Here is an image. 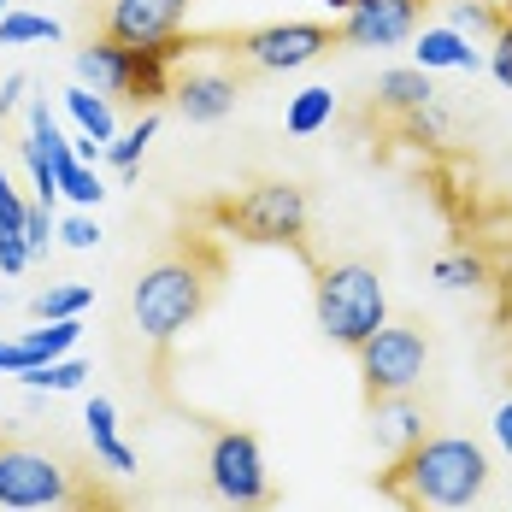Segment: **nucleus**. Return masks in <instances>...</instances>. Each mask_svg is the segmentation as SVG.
Wrapping results in <instances>:
<instances>
[{"label": "nucleus", "mask_w": 512, "mask_h": 512, "mask_svg": "<svg viewBox=\"0 0 512 512\" xmlns=\"http://www.w3.org/2000/svg\"><path fill=\"white\" fill-rule=\"evenodd\" d=\"M377 489L407 512H465L489 489V454L471 436H418L389 460Z\"/></svg>", "instance_id": "obj_1"}, {"label": "nucleus", "mask_w": 512, "mask_h": 512, "mask_svg": "<svg viewBox=\"0 0 512 512\" xmlns=\"http://www.w3.org/2000/svg\"><path fill=\"white\" fill-rule=\"evenodd\" d=\"M218 277H224V254H218L212 242H201V236H189L183 248L159 254L154 265L136 277V289H130L136 330H142L154 348H171V342L206 312Z\"/></svg>", "instance_id": "obj_2"}, {"label": "nucleus", "mask_w": 512, "mask_h": 512, "mask_svg": "<svg viewBox=\"0 0 512 512\" xmlns=\"http://www.w3.org/2000/svg\"><path fill=\"white\" fill-rule=\"evenodd\" d=\"M183 53H195L189 36H183L177 48H159V53L118 48V42L95 36L89 48H77L71 71H77V83H83V89H95V95H106V101H136L142 112H154V106L171 95V71H177V59H183Z\"/></svg>", "instance_id": "obj_3"}, {"label": "nucleus", "mask_w": 512, "mask_h": 512, "mask_svg": "<svg viewBox=\"0 0 512 512\" xmlns=\"http://www.w3.org/2000/svg\"><path fill=\"white\" fill-rule=\"evenodd\" d=\"M312 307H318V330L336 342V348H359L365 336H377L389 324V295H383V277L359 259L342 265H318V283H312Z\"/></svg>", "instance_id": "obj_4"}, {"label": "nucleus", "mask_w": 512, "mask_h": 512, "mask_svg": "<svg viewBox=\"0 0 512 512\" xmlns=\"http://www.w3.org/2000/svg\"><path fill=\"white\" fill-rule=\"evenodd\" d=\"M224 236L254 242V248H301L307 254V189L289 177H265L254 189L212 206Z\"/></svg>", "instance_id": "obj_5"}, {"label": "nucleus", "mask_w": 512, "mask_h": 512, "mask_svg": "<svg viewBox=\"0 0 512 512\" xmlns=\"http://www.w3.org/2000/svg\"><path fill=\"white\" fill-rule=\"evenodd\" d=\"M89 489L77 471L30 442H0V512H77Z\"/></svg>", "instance_id": "obj_6"}, {"label": "nucleus", "mask_w": 512, "mask_h": 512, "mask_svg": "<svg viewBox=\"0 0 512 512\" xmlns=\"http://www.w3.org/2000/svg\"><path fill=\"white\" fill-rule=\"evenodd\" d=\"M354 354H359V377H365V401H389V395L418 389V377L430 365V342H424L418 324H383Z\"/></svg>", "instance_id": "obj_7"}, {"label": "nucleus", "mask_w": 512, "mask_h": 512, "mask_svg": "<svg viewBox=\"0 0 512 512\" xmlns=\"http://www.w3.org/2000/svg\"><path fill=\"white\" fill-rule=\"evenodd\" d=\"M206 483H212V495L224 507H236V512L271 507V471H265V454H259V436L218 430L212 454H206Z\"/></svg>", "instance_id": "obj_8"}, {"label": "nucleus", "mask_w": 512, "mask_h": 512, "mask_svg": "<svg viewBox=\"0 0 512 512\" xmlns=\"http://www.w3.org/2000/svg\"><path fill=\"white\" fill-rule=\"evenodd\" d=\"M330 48H336V30L330 24H301V18L259 24L248 36H236V59L254 65V71H301L312 59H324Z\"/></svg>", "instance_id": "obj_9"}, {"label": "nucleus", "mask_w": 512, "mask_h": 512, "mask_svg": "<svg viewBox=\"0 0 512 512\" xmlns=\"http://www.w3.org/2000/svg\"><path fill=\"white\" fill-rule=\"evenodd\" d=\"M183 24H189V0H112L101 36L118 42V48L159 53L183 42Z\"/></svg>", "instance_id": "obj_10"}, {"label": "nucleus", "mask_w": 512, "mask_h": 512, "mask_svg": "<svg viewBox=\"0 0 512 512\" xmlns=\"http://www.w3.org/2000/svg\"><path fill=\"white\" fill-rule=\"evenodd\" d=\"M424 24V0H354L336 24V48H401Z\"/></svg>", "instance_id": "obj_11"}, {"label": "nucleus", "mask_w": 512, "mask_h": 512, "mask_svg": "<svg viewBox=\"0 0 512 512\" xmlns=\"http://www.w3.org/2000/svg\"><path fill=\"white\" fill-rule=\"evenodd\" d=\"M236 95H242V77L230 65H189V71H171L165 101L177 106L183 124H218L236 112Z\"/></svg>", "instance_id": "obj_12"}, {"label": "nucleus", "mask_w": 512, "mask_h": 512, "mask_svg": "<svg viewBox=\"0 0 512 512\" xmlns=\"http://www.w3.org/2000/svg\"><path fill=\"white\" fill-rule=\"evenodd\" d=\"M83 342V318H59L48 330H24V336H0V371L18 377V371H36L59 354H77Z\"/></svg>", "instance_id": "obj_13"}, {"label": "nucleus", "mask_w": 512, "mask_h": 512, "mask_svg": "<svg viewBox=\"0 0 512 512\" xmlns=\"http://www.w3.org/2000/svg\"><path fill=\"white\" fill-rule=\"evenodd\" d=\"M412 65L418 71H477L483 53L471 48V36H460L454 24H424L412 36Z\"/></svg>", "instance_id": "obj_14"}, {"label": "nucleus", "mask_w": 512, "mask_h": 512, "mask_svg": "<svg viewBox=\"0 0 512 512\" xmlns=\"http://www.w3.org/2000/svg\"><path fill=\"white\" fill-rule=\"evenodd\" d=\"M83 424H89V442H95V460L106 471H136V454L124 448V436H118V407L106 401V395H89V412H83Z\"/></svg>", "instance_id": "obj_15"}, {"label": "nucleus", "mask_w": 512, "mask_h": 512, "mask_svg": "<svg viewBox=\"0 0 512 512\" xmlns=\"http://www.w3.org/2000/svg\"><path fill=\"white\" fill-rule=\"evenodd\" d=\"M371 430H377V442L389 448V454H407L412 442L424 436V412L412 407L407 395H389V401H371Z\"/></svg>", "instance_id": "obj_16"}, {"label": "nucleus", "mask_w": 512, "mask_h": 512, "mask_svg": "<svg viewBox=\"0 0 512 512\" xmlns=\"http://www.w3.org/2000/svg\"><path fill=\"white\" fill-rule=\"evenodd\" d=\"M430 101H436V89H430V71H418V65H401V71L377 77V106L383 112H418Z\"/></svg>", "instance_id": "obj_17"}, {"label": "nucleus", "mask_w": 512, "mask_h": 512, "mask_svg": "<svg viewBox=\"0 0 512 512\" xmlns=\"http://www.w3.org/2000/svg\"><path fill=\"white\" fill-rule=\"evenodd\" d=\"M65 112H71V124H77L83 136H95L101 148L118 136V112H112V101L95 95V89H83V83H71V89H65Z\"/></svg>", "instance_id": "obj_18"}, {"label": "nucleus", "mask_w": 512, "mask_h": 512, "mask_svg": "<svg viewBox=\"0 0 512 512\" xmlns=\"http://www.w3.org/2000/svg\"><path fill=\"white\" fill-rule=\"evenodd\" d=\"M18 383H24L30 395H71V389L89 383V359L59 354V359H48V365H36V371H18Z\"/></svg>", "instance_id": "obj_19"}, {"label": "nucleus", "mask_w": 512, "mask_h": 512, "mask_svg": "<svg viewBox=\"0 0 512 512\" xmlns=\"http://www.w3.org/2000/svg\"><path fill=\"white\" fill-rule=\"evenodd\" d=\"M95 307V289L89 283H48L36 301H30V318L36 324H59V318H83Z\"/></svg>", "instance_id": "obj_20"}, {"label": "nucleus", "mask_w": 512, "mask_h": 512, "mask_svg": "<svg viewBox=\"0 0 512 512\" xmlns=\"http://www.w3.org/2000/svg\"><path fill=\"white\" fill-rule=\"evenodd\" d=\"M330 118H336V95H330L324 83H312V89H301V95L289 101V112H283V130H289V136H318Z\"/></svg>", "instance_id": "obj_21"}, {"label": "nucleus", "mask_w": 512, "mask_h": 512, "mask_svg": "<svg viewBox=\"0 0 512 512\" xmlns=\"http://www.w3.org/2000/svg\"><path fill=\"white\" fill-rule=\"evenodd\" d=\"M65 30H59V18L48 12H18V6H6V18H0V48H36V42H59Z\"/></svg>", "instance_id": "obj_22"}, {"label": "nucleus", "mask_w": 512, "mask_h": 512, "mask_svg": "<svg viewBox=\"0 0 512 512\" xmlns=\"http://www.w3.org/2000/svg\"><path fill=\"white\" fill-rule=\"evenodd\" d=\"M154 136H159V106H154V112H142L130 130H118V136L106 142V165H118V171H136Z\"/></svg>", "instance_id": "obj_23"}, {"label": "nucleus", "mask_w": 512, "mask_h": 512, "mask_svg": "<svg viewBox=\"0 0 512 512\" xmlns=\"http://www.w3.org/2000/svg\"><path fill=\"white\" fill-rule=\"evenodd\" d=\"M448 24H454L460 36H495V30H501V6H495V0H454Z\"/></svg>", "instance_id": "obj_24"}, {"label": "nucleus", "mask_w": 512, "mask_h": 512, "mask_svg": "<svg viewBox=\"0 0 512 512\" xmlns=\"http://www.w3.org/2000/svg\"><path fill=\"white\" fill-rule=\"evenodd\" d=\"M53 236H59L65 248L89 254V248H101V218H95V212H65V218H53Z\"/></svg>", "instance_id": "obj_25"}, {"label": "nucleus", "mask_w": 512, "mask_h": 512, "mask_svg": "<svg viewBox=\"0 0 512 512\" xmlns=\"http://www.w3.org/2000/svg\"><path fill=\"white\" fill-rule=\"evenodd\" d=\"M436 283H442V289H471V283H483V259H471V254L436 259Z\"/></svg>", "instance_id": "obj_26"}, {"label": "nucleus", "mask_w": 512, "mask_h": 512, "mask_svg": "<svg viewBox=\"0 0 512 512\" xmlns=\"http://www.w3.org/2000/svg\"><path fill=\"white\" fill-rule=\"evenodd\" d=\"M24 212H30V201L12 189V177L0 165V236H24Z\"/></svg>", "instance_id": "obj_27"}, {"label": "nucleus", "mask_w": 512, "mask_h": 512, "mask_svg": "<svg viewBox=\"0 0 512 512\" xmlns=\"http://www.w3.org/2000/svg\"><path fill=\"white\" fill-rule=\"evenodd\" d=\"M53 242V206H36L30 201V212H24V248H30V259H42Z\"/></svg>", "instance_id": "obj_28"}, {"label": "nucleus", "mask_w": 512, "mask_h": 512, "mask_svg": "<svg viewBox=\"0 0 512 512\" xmlns=\"http://www.w3.org/2000/svg\"><path fill=\"white\" fill-rule=\"evenodd\" d=\"M489 71H495V77H501V89H512V18L507 12H501V30H495V36H489Z\"/></svg>", "instance_id": "obj_29"}, {"label": "nucleus", "mask_w": 512, "mask_h": 512, "mask_svg": "<svg viewBox=\"0 0 512 512\" xmlns=\"http://www.w3.org/2000/svg\"><path fill=\"white\" fill-rule=\"evenodd\" d=\"M30 265V248H24V236H0V277H18Z\"/></svg>", "instance_id": "obj_30"}, {"label": "nucleus", "mask_w": 512, "mask_h": 512, "mask_svg": "<svg viewBox=\"0 0 512 512\" xmlns=\"http://www.w3.org/2000/svg\"><path fill=\"white\" fill-rule=\"evenodd\" d=\"M24 95H30V77H24V71H12V77L0 83V118H12V112L24 106Z\"/></svg>", "instance_id": "obj_31"}, {"label": "nucleus", "mask_w": 512, "mask_h": 512, "mask_svg": "<svg viewBox=\"0 0 512 512\" xmlns=\"http://www.w3.org/2000/svg\"><path fill=\"white\" fill-rule=\"evenodd\" d=\"M495 442H501V454H512V395L501 401V412H495Z\"/></svg>", "instance_id": "obj_32"}, {"label": "nucleus", "mask_w": 512, "mask_h": 512, "mask_svg": "<svg viewBox=\"0 0 512 512\" xmlns=\"http://www.w3.org/2000/svg\"><path fill=\"white\" fill-rule=\"evenodd\" d=\"M318 6H330V12H348V6H354V0H318Z\"/></svg>", "instance_id": "obj_33"}, {"label": "nucleus", "mask_w": 512, "mask_h": 512, "mask_svg": "<svg viewBox=\"0 0 512 512\" xmlns=\"http://www.w3.org/2000/svg\"><path fill=\"white\" fill-rule=\"evenodd\" d=\"M0 18H6V0H0Z\"/></svg>", "instance_id": "obj_34"}, {"label": "nucleus", "mask_w": 512, "mask_h": 512, "mask_svg": "<svg viewBox=\"0 0 512 512\" xmlns=\"http://www.w3.org/2000/svg\"><path fill=\"white\" fill-rule=\"evenodd\" d=\"M0 301H6V289H0Z\"/></svg>", "instance_id": "obj_35"}]
</instances>
